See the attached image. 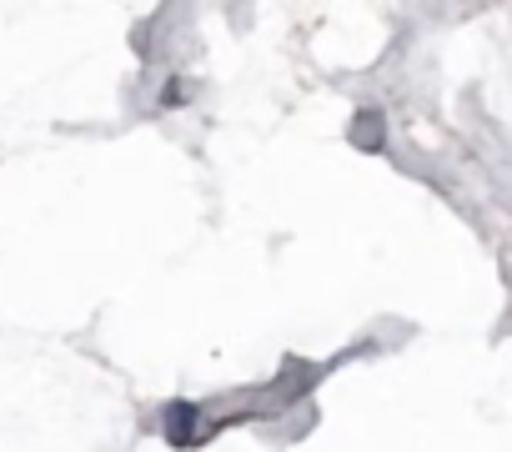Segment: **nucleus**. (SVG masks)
Listing matches in <instances>:
<instances>
[{"label": "nucleus", "mask_w": 512, "mask_h": 452, "mask_svg": "<svg viewBox=\"0 0 512 452\" xmlns=\"http://www.w3.org/2000/svg\"><path fill=\"white\" fill-rule=\"evenodd\" d=\"M161 106H166V111L186 106V86H181V81H166V91H161Z\"/></svg>", "instance_id": "2"}, {"label": "nucleus", "mask_w": 512, "mask_h": 452, "mask_svg": "<svg viewBox=\"0 0 512 452\" xmlns=\"http://www.w3.org/2000/svg\"><path fill=\"white\" fill-rule=\"evenodd\" d=\"M196 417H201V412H196L191 402H171V407H166V422H171V427H166V437H171L176 447H181V442H191V422H196Z\"/></svg>", "instance_id": "1"}]
</instances>
